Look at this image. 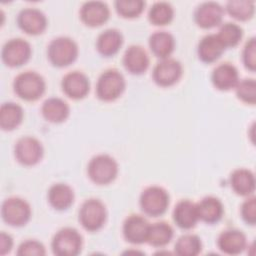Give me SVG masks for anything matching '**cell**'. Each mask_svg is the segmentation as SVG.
I'll list each match as a JSON object with an SVG mask.
<instances>
[{
	"label": "cell",
	"mask_w": 256,
	"mask_h": 256,
	"mask_svg": "<svg viewBox=\"0 0 256 256\" xmlns=\"http://www.w3.org/2000/svg\"><path fill=\"white\" fill-rule=\"evenodd\" d=\"M150 223L141 215L132 214L123 223V236L132 244H142L147 241Z\"/></svg>",
	"instance_id": "obj_14"
},
{
	"label": "cell",
	"mask_w": 256,
	"mask_h": 256,
	"mask_svg": "<svg viewBox=\"0 0 256 256\" xmlns=\"http://www.w3.org/2000/svg\"><path fill=\"white\" fill-rule=\"evenodd\" d=\"M199 220L214 224L217 223L223 216L224 207L221 200L214 196H206L196 203Z\"/></svg>",
	"instance_id": "obj_21"
},
{
	"label": "cell",
	"mask_w": 256,
	"mask_h": 256,
	"mask_svg": "<svg viewBox=\"0 0 256 256\" xmlns=\"http://www.w3.org/2000/svg\"><path fill=\"white\" fill-rule=\"evenodd\" d=\"M211 81L213 85L221 91L235 88L239 82L238 70L231 63H221L213 69Z\"/></svg>",
	"instance_id": "obj_19"
},
{
	"label": "cell",
	"mask_w": 256,
	"mask_h": 256,
	"mask_svg": "<svg viewBox=\"0 0 256 256\" xmlns=\"http://www.w3.org/2000/svg\"><path fill=\"white\" fill-rule=\"evenodd\" d=\"M1 216L8 225L21 227L30 220L31 207L26 200L20 197H9L2 203Z\"/></svg>",
	"instance_id": "obj_8"
},
{
	"label": "cell",
	"mask_w": 256,
	"mask_h": 256,
	"mask_svg": "<svg viewBox=\"0 0 256 256\" xmlns=\"http://www.w3.org/2000/svg\"><path fill=\"white\" fill-rule=\"evenodd\" d=\"M242 61L244 66L254 72L256 69V39L255 37L250 38L242 51Z\"/></svg>",
	"instance_id": "obj_37"
},
{
	"label": "cell",
	"mask_w": 256,
	"mask_h": 256,
	"mask_svg": "<svg viewBox=\"0 0 256 256\" xmlns=\"http://www.w3.org/2000/svg\"><path fill=\"white\" fill-rule=\"evenodd\" d=\"M82 22L90 27H97L104 24L110 15L109 8L102 1H87L80 8Z\"/></svg>",
	"instance_id": "obj_16"
},
{
	"label": "cell",
	"mask_w": 256,
	"mask_h": 256,
	"mask_svg": "<svg viewBox=\"0 0 256 256\" xmlns=\"http://www.w3.org/2000/svg\"><path fill=\"white\" fill-rule=\"evenodd\" d=\"M78 218L80 224L85 230L89 232L98 231L106 222V207L101 200L89 198L82 203L79 209Z\"/></svg>",
	"instance_id": "obj_4"
},
{
	"label": "cell",
	"mask_w": 256,
	"mask_h": 256,
	"mask_svg": "<svg viewBox=\"0 0 256 256\" xmlns=\"http://www.w3.org/2000/svg\"><path fill=\"white\" fill-rule=\"evenodd\" d=\"M223 16V7L214 1L200 3L194 12V20L196 24L203 29H210L218 26L222 22Z\"/></svg>",
	"instance_id": "obj_13"
},
{
	"label": "cell",
	"mask_w": 256,
	"mask_h": 256,
	"mask_svg": "<svg viewBox=\"0 0 256 256\" xmlns=\"http://www.w3.org/2000/svg\"><path fill=\"white\" fill-rule=\"evenodd\" d=\"M124 76L116 69L105 70L96 83V95L102 101H114L125 89Z\"/></svg>",
	"instance_id": "obj_5"
},
{
	"label": "cell",
	"mask_w": 256,
	"mask_h": 256,
	"mask_svg": "<svg viewBox=\"0 0 256 256\" xmlns=\"http://www.w3.org/2000/svg\"><path fill=\"white\" fill-rule=\"evenodd\" d=\"M87 173L94 183L105 185L116 178L118 174V164L112 156L108 154H98L89 161Z\"/></svg>",
	"instance_id": "obj_3"
},
{
	"label": "cell",
	"mask_w": 256,
	"mask_h": 256,
	"mask_svg": "<svg viewBox=\"0 0 256 256\" xmlns=\"http://www.w3.org/2000/svg\"><path fill=\"white\" fill-rule=\"evenodd\" d=\"M233 191L241 196H250L255 190V177L252 171L245 168L235 169L230 175Z\"/></svg>",
	"instance_id": "obj_27"
},
{
	"label": "cell",
	"mask_w": 256,
	"mask_h": 256,
	"mask_svg": "<svg viewBox=\"0 0 256 256\" xmlns=\"http://www.w3.org/2000/svg\"><path fill=\"white\" fill-rule=\"evenodd\" d=\"M17 254L20 256H26V255L42 256L46 254V250L44 245L41 242L35 239H28L23 241L18 246Z\"/></svg>",
	"instance_id": "obj_36"
},
{
	"label": "cell",
	"mask_w": 256,
	"mask_h": 256,
	"mask_svg": "<svg viewBox=\"0 0 256 256\" xmlns=\"http://www.w3.org/2000/svg\"><path fill=\"white\" fill-rule=\"evenodd\" d=\"M217 245L223 253L237 255L245 250L247 239L242 231L238 229H227L222 231L218 236Z\"/></svg>",
	"instance_id": "obj_17"
},
{
	"label": "cell",
	"mask_w": 256,
	"mask_h": 256,
	"mask_svg": "<svg viewBox=\"0 0 256 256\" xmlns=\"http://www.w3.org/2000/svg\"><path fill=\"white\" fill-rule=\"evenodd\" d=\"M41 113L45 120L51 123H61L69 116L70 108L63 99L50 97L43 102Z\"/></svg>",
	"instance_id": "obj_24"
},
{
	"label": "cell",
	"mask_w": 256,
	"mask_h": 256,
	"mask_svg": "<svg viewBox=\"0 0 256 256\" xmlns=\"http://www.w3.org/2000/svg\"><path fill=\"white\" fill-rule=\"evenodd\" d=\"M173 220L181 229H192L199 220L196 203L188 199L180 200L173 209Z\"/></svg>",
	"instance_id": "obj_20"
},
{
	"label": "cell",
	"mask_w": 256,
	"mask_h": 256,
	"mask_svg": "<svg viewBox=\"0 0 256 256\" xmlns=\"http://www.w3.org/2000/svg\"><path fill=\"white\" fill-rule=\"evenodd\" d=\"M63 92L72 99L78 100L84 98L90 89L88 77L80 71H72L67 73L61 82Z\"/></svg>",
	"instance_id": "obj_15"
},
{
	"label": "cell",
	"mask_w": 256,
	"mask_h": 256,
	"mask_svg": "<svg viewBox=\"0 0 256 256\" xmlns=\"http://www.w3.org/2000/svg\"><path fill=\"white\" fill-rule=\"evenodd\" d=\"M45 80L35 71H25L18 74L13 82L14 92L26 101H35L45 92Z\"/></svg>",
	"instance_id": "obj_1"
},
{
	"label": "cell",
	"mask_w": 256,
	"mask_h": 256,
	"mask_svg": "<svg viewBox=\"0 0 256 256\" xmlns=\"http://www.w3.org/2000/svg\"><path fill=\"white\" fill-rule=\"evenodd\" d=\"M149 47L156 57L169 58L175 48V39L167 31H155L149 37Z\"/></svg>",
	"instance_id": "obj_26"
},
{
	"label": "cell",
	"mask_w": 256,
	"mask_h": 256,
	"mask_svg": "<svg viewBox=\"0 0 256 256\" xmlns=\"http://www.w3.org/2000/svg\"><path fill=\"white\" fill-rule=\"evenodd\" d=\"M31 46L22 38L8 40L2 47V61L9 67H19L25 64L31 57Z\"/></svg>",
	"instance_id": "obj_10"
},
{
	"label": "cell",
	"mask_w": 256,
	"mask_h": 256,
	"mask_svg": "<svg viewBox=\"0 0 256 256\" xmlns=\"http://www.w3.org/2000/svg\"><path fill=\"white\" fill-rule=\"evenodd\" d=\"M13 239L6 232L2 231L0 234V254L5 255L12 250Z\"/></svg>",
	"instance_id": "obj_39"
},
{
	"label": "cell",
	"mask_w": 256,
	"mask_h": 256,
	"mask_svg": "<svg viewBox=\"0 0 256 256\" xmlns=\"http://www.w3.org/2000/svg\"><path fill=\"white\" fill-rule=\"evenodd\" d=\"M48 202L56 210L68 209L74 201L73 189L65 183L53 184L48 190Z\"/></svg>",
	"instance_id": "obj_25"
},
{
	"label": "cell",
	"mask_w": 256,
	"mask_h": 256,
	"mask_svg": "<svg viewBox=\"0 0 256 256\" xmlns=\"http://www.w3.org/2000/svg\"><path fill=\"white\" fill-rule=\"evenodd\" d=\"M236 95L242 102L254 105L256 102V82L252 78H246L238 82L235 87Z\"/></svg>",
	"instance_id": "obj_35"
},
{
	"label": "cell",
	"mask_w": 256,
	"mask_h": 256,
	"mask_svg": "<svg viewBox=\"0 0 256 256\" xmlns=\"http://www.w3.org/2000/svg\"><path fill=\"white\" fill-rule=\"evenodd\" d=\"M123 65L131 74H142L149 67V56L142 46L131 45L123 55Z\"/></svg>",
	"instance_id": "obj_18"
},
{
	"label": "cell",
	"mask_w": 256,
	"mask_h": 256,
	"mask_svg": "<svg viewBox=\"0 0 256 256\" xmlns=\"http://www.w3.org/2000/svg\"><path fill=\"white\" fill-rule=\"evenodd\" d=\"M169 194L163 187L153 185L142 191L139 203L146 215L157 217L166 212L169 206Z\"/></svg>",
	"instance_id": "obj_6"
},
{
	"label": "cell",
	"mask_w": 256,
	"mask_h": 256,
	"mask_svg": "<svg viewBox=\"0 0 256 256\" xmlns=\"http://www.w3.org/2000/svg\"><path fill=\"white\" fill-rule=\"evenodd\" d=\"M202 250L201 239L195 234H184L178 238L174 251L180 256H196Z\"/></svg>",
	"instance_id": "obj_32"
},
{
	"label": "cell",
	"mask_w": 256,
	"mask_h": 256,
	"mask_svg": "<svg viewBox=\"0 0 256 256\" xmlns=\"http://www.w3.org/2000/svg\"><path fill=\"white\" fill-rule=\"evenodd\" d=\"M17 24L25 33L38 35L43 33L46 29L47 18L41 10L33 7H26L18 13Z\"/></svg>",
	"instance_id": "obj_12"
},
{
	"label": "cell",
	"mask_w": 256,
	"mask_h": 256,
	"mask_svg": "<svg viewBox=\"0 0 256 256\" xmlns=\"http://www.w3.org/2000/svg\"><path fill=\"white\" fill-rule=\"evenodd\" d=\"M227 13L236 20L246 21L253 17L255 2L251 0H230L226 3Z\"/></svg>",
	"instance_id": "obj_31"
},
{
	"label": "cell",
	"mask_w": 256,
	"mask_h": 256,
	"mask_svg": "<svg viewBox=\"0 0 256 256\" xmlns=\"http://www.w3.org/2000/svg\"><path fill=\"white\" fill-rule=\"evenodd\" d=\"M216 35L226 49L229 47H235L239 44L243 37V30L234 22H226L220 26Z\"/></svg>",
	"instance_id": "obj_33"
},
{
	"label": "cell",
	"mask_w": 256,
	"mask_h": 256,
	"mask_svg": "<svg viewBox=\"0 0 256 256\" xmlns=\"http://www.w3.org/2000/svg\"><path fill=\"white\" fill-rule=\"evenodd\" d=\"M174 16L172 5L165 1H158L152 4L148 12L149 21L156 26H164L169 24Z\"/></svg>",
	"instance_id": "obj_30"
},
{
	"label": "cell",
	"mask_w": 256,
	"mask_h": 256,
	"mask_svg": "<svg viewBox=\"0 0 256 256\" xmlns=\"http://www.w3.org/2000/svg\"><path fill=\"white\" fill-rule=\"evenodd\" d=\"M145 2L143 0H117L115 9L119 15L124 18H134L139 16L144 10Z\"/></svg>",
	"instance_id": "obj_34"
},
{
	"label": "cell",
	"mask_w": 256,
	"mask_h": 256,
	"mask_svg": "<svg viewBox=\"0 0 256 256\" xmlns=\"http://www.w3.org/2000/svg\"><path fill=\"white\" fill-rule=\"evenodd\" d=\"M182 76V65L173 58L161 59L153 68L154 82L161 87H169L179 81Z\"/></svg>",
	"instance_id": "obj_11"
},
{
	"label": "cell",
	"mask_w": 256,
	"mask_h": 256,
	"mask_svg": "<svg viewBox=\"0 0 256 256\" xmlns=\"http://www.w3.org/2000/svg\"><path fill=\"white\" fill-rule=\"evenodd\" d=\"M82 236L72 227L60 229L54 235L51 247L55 255L58 256H76L82 249Z\"/></svg>",
	"instance_id": "obj_7"
},
{
	"label": "cell",
	"mask_w": 256,
	"mask_h": 256,
	"mask_svg": "<svg viewBox=\"0 0 256 256\" xmlns=\"http://www.w3.org/2000/svg\"><path fill=\"white\" fill-rule=\"evenodd\" d=\"M123 44V36L117 29H106L101 32L96 40V48L98 52L105 56L110 57L115 55Z\"/></svg>",
	"instance_id": "obj_23"
},
{
	"label": "cell",
	"mask_w": 256,
	"mask_h": 256,
	"mask_svg": "<svg viewBox=\"0 0 256 256\" xmlns=\"http://www.w3.org/2000/svg\"><path fill=\"white\" fill-rule=\"evenodd\" d=\"M173 234V228L169 223L164 221L156 222L150 224L146 242L154 247H163L170 243Z\"/></svg>",
	"instance_id": "obj_29"
},
{
	"label": "cell",
	"mask_w": 256,
	"mask_h": 256,
	"mask_svg": "<svg viewBox=\"0 0 256 256\" xmlns=\"http://www.w3.org/2000/svg\"><path fill=\"white\" fill-rule=\"evenodd\" d=\"M77 43L66 36L54 38L48 45L47 55L52 65L65 67L72 64L78 57Z\"/></svg>",
	"instance_id": "obj_2"
},
{
	"label": "cell",
	"mask_w": 256,
	"mask_h": 256,
	"mask_svg": "<svg viewBox=\"0 0 256 256\" xmlns=\"http://www.w3.org/2000/svg\"><path fill=\"white\" fill-rule=\"evenodd\" d=\"M24 112L20 105L14 102H5L0 108V127L5 131L17 128L23 120Z\"/></svg>",
	"instance_id": "obj_28"
},
{
	"label": "cell",
	"mask_w": 256,
	"mask_h": 256,
	"mask_svg": "<svg viewBox=\"0 0 256 256\" xmlns=\"http://www.w3.org/2000/svg\"><path fill=\"white\" fill-rule=\"evenodd\" d=\"M41 142L32 136H23L17 140L14 146V155L19 163L25 166L37 164L43 157Z\"/></svg>",
	"instance_id": "obj_9"
},
{
	"label": "cell",
	"mask_w": 256,
	"mask_h": 256,
	"mask_svg": "<svg viewBox=\"0 0 256 256\" xmlns=\"http://www.w3.org/2000/svg\"><path fill=\"white\" fill-rule=\"evenodd\" d=\"M241 217L249 225L256 223V198L248 196V198L241 205Z\"/></svg>",
	"instance_id": "obj_38"
},
{
	"label": "cell",
	"mask_w": 256,
	"mask_h": 256,
	"mask_svg": "<svg viewBox=\"0 0 256 256\" xmlns=\"http://www.w3.org/2000/svg\"><path fill=\"white\" fill-rule=\"evenodd\" d=\"M225 47L216 34L205 35L198 43L197 54L201 61L205 63L215 62L221 57Z\"/></svg>",
	"instance_id": "obj_22"
}]
</instances>
